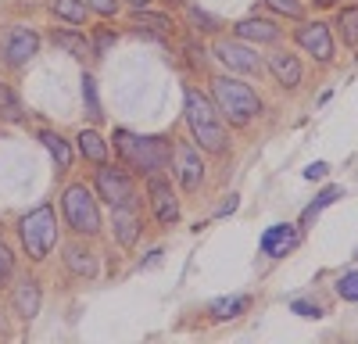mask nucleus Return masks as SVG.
Returning <instances> with one entry per match:
<instances>
[{"instance_id":"obj_8","label":"nucleus","mask_w":358,"mask_h":344,"mask_svg":"<svg viewBox=\"0 0 358 344\" xmlns=\"http://www.w3.org/2000/svg\"><path fill=\"white\" fill-rule=\"evenodd\" d=\"M40 50V33L36 29H29V25H11L8 29V36H4V62L11 69H22L29 57H36Z\"/></svg>"},{"instance_id":"obj_24","label":"nucleus","mask_w":358,"mask_h":344,"mask_svg":"<svg viewBox=\"0 0 358 344\" xmlns=\"http://www.w3.org/2000/svg\"><path fill=\"white\" fill-rule=\"evenodd\" d=\"M337 29H341L344 43L358 47V8H341L337 11Z\"/></svg>"},{"instance_id":"obj_37","label":"nucleus","mask_w":358,"mask_h":344,"mask_svg":"<svg viewBox=\"0 0 358 344\" xmlns=\"http://www.w3.org/2000/svg\"><path fill=\"white\" fill-rule=\"evenodd\" d=\"M126 4H129L133 11H143V8H151V4H155V0H126Z\"/></svg>"},{"instance_id":"obj_28","label":"nucleus","mask_w":358,"mask_h":344,"mask_svg":"<svg viewBox=\"0 0 358 344\" xmlns=\"http://www.w3.org/2000/svg\"><path fill=\"white\" fill-rule=\"evenodd\" d=\"M265 8L283 18H301V0H265Z\"/></svg>"},{"instance_id":"obj_19","label":"nucleus","mask_w":358,"mask_h":344,"mask_svg":"<svg viewBox=\"0 0 358 344\" xmlns=\"http://www.w3.org/2000/svg\"><path fill=\"white\" fill-rule=\"evenodd\" d=\"M76 148H79V155H83L90 165H104V162H108V151H111V143H104V136L94 133V129H83V133L76 136Z\"/></svg>"},{"instance_id":"obj_21","label":"nucleus","mask_w":358,"mask_h":344,"mask_svg":"<svg viewBox=\"0 0 358 344\" xmlns=\"http://www.w3.org/2000/svg\"><path fill=\"white\" fill-rule=\"evenodd\" d=\"M40 143L54 155V162H57V169H62V172H65V169H72V148L65 143V136H57V133L43 129V133H40Z\"/></svg>"},{"instance_id":"obj_11","label":"nucleus","mask_w":358,"mask_h":344,"mask_svg":"<svg viewBox=\"0 0 358 344\" xmlns=\"http://www.w3.org/2000/svg\"><path fill=\"white\" fill-rule=\"evenodd\" d=\"M215 57H219V62H222L229 72H244V76H255V72L262 69L258 54H255L251 47H244V40H241V43L219 40V43H215Z\"/></svg>"},{"instance_id":"obj_4","label":"nucleus","mask_w":358,"mask_h":344,"mask_svg":"<svg viewBox=\"0 0 358 344\" xmlns=\"http://www.w3.org/2000/svg\"><path fill=\"white\" fill-rule=\"evenodd\" d=\"M18 237H22V248L29 251V258H33V262H43V258H50V251H54V244H57V222H54L50 201H43V205H36L29 215L18 219Z\"/></svg>"},{"instance_id":"obj_10","label":"nucleus","mask_w":358,"mask_h":344,"mask_svg":"<svg viewBox=\"0 0 358 344\" xmlns=\"http://www.w3.org/2000/svg\"><path fill=\"white\" fill-rule=\"evenodd\" d=\"M297 47L308 50L312 57H319V62H330V57H334L330 25H326V22H305L301 29H297Z\"/></svg>"},{"instance_id":"obj_7","label":"nucleus","mask_w":358,"mask_h":344,"mask_svg":"<svg viewBox=\"0 0 358 344\" xmlns=\"http://www.w3.org/2000/svg\"><path fill=\"white\" fill-rule=\"evenodd\" d=\"M172 162H176V180L187 194L201 190L204 183V162H201V151L194 148V140H179L172 148Z\"/></svg>"},{"instance_id":"obj_32","label":"nucleus","mask_w":358,"mask_h":344,"mask_svg":"<svg viewBox=\"0 0 358 344\" xmlns=\"http://www.w3.org/2000/svg\"><path fill=\"white\" fill-rule=\"evenodd\" d=\"M187 15H190V22L201 29V33H215V29H219V22H215L212 15H204V11H197V8H190Z\"/></svg>"},{"instance_id":"obj_29","label":"nucleus","mask_w":358,"mask_h":344,"mask_svg":"<svg viewBox=\"0 0 358 344\" xmlns=\"http://www.w3.org/2000/svg\"><path fill=\"white\" fill-rule=\"evenodd\" d=\"M337 294H341L344 301H358V273H344V276L337 280Z\"/></svg>"},{"instance_id":"obj_18","label":"nucleus","mask_w":358,"mask_h":344,"mask_svg":"<svg viewBox=\"0 0 358 344\" xmlns=\"http://www.w3.org/2000/svg\"><path fill=\"white\" fill-rule=\"evenodd\" d=\"M50 43L69 50L72 57H79V62H86V57H94V43H90L83 33H76V29H54L50 33Z\"/></svg>"},{"instance_id":"obj_35","label":"nucleus","mask_w":358,"mask_h":344,"mask_svg":"<svg viewBox=\"0 0 358 344\" xmlns=\"http://www.w3.org/2000/svg\"><path fill=\"white\" fill-rule=\"evenodd\" d=\"M326 172H330V165H326V162H312V165L305 169V180H322Z\"/></svg>"},{"instance_id":"obj_34","label":"nucleus","mask_w":358,"mask_h":344,"mask_svg":"<svg viewBox=\"0 0 358 344\" xmlns=\"http://www.w3.org/2000/svg\"><path fill=\"white\" fill-rule=\"evenodd\" d=\"M290 312H294V315H305V320H319V315H322V308L312 305V301H294Z\"/></svg>"},{"instance_id":"obj_36","label":"nucleus","mask_w":358,"mask_h":344,"mask_svg":"<svg viewBox=\"0 0 358 344\" xmlns=\"http://www.w3.org/2000/svg\"><path fill=\"white\" fill-rule=\"evenodd\" d=\"M236 201H241V197H236V194H229V197H226V205L219 208V215H229V212H236Z\"/></svg>"},{"instance_id":"obj_27","label":"nucleus","mask_w":358,"mask_h":344,"mask_svg":"<svg viewBox=\"0 0 358 344\" xmlns=\"http://www.w3.org/2000/svg\"><path fill=\"white\" fill-rule=\"evenodd\" d=\"M0 111H4V119H11V122H18V119H22V108H18L15 94L8 90L4 83H0Z\"/></svg>"},{"instance_id":"obj_12","label":"nucleus","mask_w":358,"mask_h":344,"mask_svg":"<svg viewBox=\"0 0 358 344\" xmlns=\"http://www.w3.org/2000/svg\"><path fill=\"white\" fill-rule=\"evenodd\" d=\"M140 229H143V222H140V208L136 205L111 208V234H115V241L122 248H133L140 241Z\"/></svg>"},{"instance_id":"obj_3","label":"nucleus","mask_w":358,"mask_h":344,"mask_svg":"<svg viewBox=\"0 0 358 344\" xmlns=\"http://www.w3.org/2000/svg\"><path fill=\"white\" fill-rule=\"evenodd\" d=\"M212 101H215L219 115L226 119V126H236V129L251 126L258 115H262L258 94L251 90L248 83L233 79V76H215L212 79Z\"/></svg>"},{"instance_id":"obj_1","label":"nucleus","mask_w":358,"mask_h":344,"mask_svg":"<svg viewBox=\"0 0 358 344\" xmlns=\"http://www.w3.org/2000/svg\"><path fill=\"white\" fill-rule=\"evenodd\" d=\"M183 115H187V126L194 133V143H201V151H212V155H222L229 148V129H226V119L219 115L215 101L204 97L201 90L187 86L183 94Z\"/></svg>"},{"instance_id":"obj_25","label":"nucleus","mask_w":358,"mask_h":344,"mask_svg":"<svg viewBox=\"0 0 358 344\" xmlns=\"http://www.w3.org/2000/svg\"><path fill=\"white\" fill-rule=\"evenodd\" d=\"M337 197H344V187H326V190H322V194H319V197L312 201V205L305 208V215H301V222L308 226V222H312V219H315V215H319L322 208H330V205H334V201H337Z\"/></svg>"},{"instance_id":"obj_15","label":"nucleus","mask_w":358,"mask_h":344,"mask_svg":"<svg viewBox=\"0 0 358 344\" xmlns=\"http://www.w3.org/2000/svg\"><path fill=\"white\" fill-rule=\"evenodd\" d=\"M233 33H236V40H244V43H276L280 40V25L268 22V18H244V22L233 25Z\"/></svg>"},{"instance_id":"obj_16","label":"nucleus","mask_w":358,"mask_h":344,"mask_svg":"<svg viewBox=\"0 0 358 344\" xmlns=\"http://www.w3.org/2000/svg\"><path fill=\"white\" fill-rule=\"evenodd\" d=\"M65 269L72 276H79V280H94L101 266H97V255L90 251L86 244H69L65 248Z\"/></svg>"},{"instance_id":"obj_22","label":"nucleus","mask_w":358,"mask_h":344,"mask_svg":"<svg viewBox=\"0 0 358 344\" xmlns=\"http://www.w3.org/2000/svg\"><path fill=\"white\" fill-rule=\"evenodd\" d=\"M50 11H54L57 18L72 22V25H83L90 8H86V0H50Z\"/></svg>"},{"instance_id":"obj_20","label":"nucleus","mask_w":358,"mask_h":344,"mask_svg":"<svg viewBox=\"0 0 358 344\" xmlns=\"http://www.w3.org/2000/svg\"><path fill=\"white\" fill-rule=\"evenodd\" d=\"M133 29H140V33H143V29H147V33H155V36H169L172 33V18L169 15H155V11H136L133 15Z\"/></svg>"},{"instance_id":"obj_30","label":"nucleus","mask_w":358,"mask_h":344,"mask_svg":"<svg viewBox=\"0 0 358 344\" xmlns=\"http://www.w3.org/2000/svg\"><path fill=\"white\" fill-rule=\"evenodd\" d=\"M11 273H15V251L0 241V287L11 280Z\"/></svg>"},{"instance_id":"obj_5","label":"nucleus","mask_w":358,"mask_h":344,"mask_svg":"<svg viewBox=\"0 0 358 344\" xmlns=\"http://www.w3.org/2000/svg\"><path fill=\"white\" fill-rule=\"evenodd\" d=\"M62 212H65V222L76 237H97L101 234V205L94 190L86 183H69L65 194H62Z\"/></svg>"},{"instance_id":"obj_17","label":"nucleus","mask_w":358,"mask_h":344,"mask_svg":"<svg viewBox=\"0 0 358 344\" xmlns=\"http://www.w3.org/2000/svg\"><path fill=\"white\" fill-rule=\"evenodd\" d=\"M268 72L276 76L280 86H287V90H294L297 83H301V62H297L294 54L287 50H276V54H268Z\"/></svg>"},{"instance_id":"obj_26","label":"nucleus","mask_w":358,"mask_h":344,"mask_svg":"<svg viewBox=\"0 0 358 344\" xmlns=\"http://www.w3.org/2000/svg\"><path fill=\"white\" fill-rule=\"evenodd\" d=\"M83 104H86V115L90 119H104L101 115V101H97V83H94V76H83Z\"/></svg>"},{"instance_id":"obj_38","label":"nucleus","mask_w":358,"mask_h":344,"mask_svg":"<svg viewBox=\"0 0 358 344\" xmlns=\"http://www.w3.org/2000/svg\"><path fill=\"white\" fill-rule=\"evenodd\" d=\"M0 229H4V226H0Z\"/></svg>"},{"instance_id":"obj_14","label":"nucleus","mask_w":358,"mask_h":344,"mask_svg":"<svg viewBox=\"0 0 358 344\" xmlns=\"http://www.w3.org/2000/svg\"><path fill=\"white\" fill-rule=\"evenodd\" d=\"M294 244H297V229H294L290 222H276V226H268L265 234H262V241H258L262 255H268V258L287 255Z\"/></svg>"},{"instance_id":"obj_2","label":"nucleus","mask_w":358,"mask_h":344,"mask_svg":"<svg viewBox=\"0 0 358 344\" xmlns=\"http://www.w3.org/2000/svg\"><path fill=\"white\" fill-rule=\"evenodd\" d=\"M111 143L118 158L140 176H155V172H165L172 165V140L165 136H140L133 129H115Z\"/></svg>"},{"instance_id":"obj_6","label":"nucleus","mask_w":358,"mask_h":344,"mask_svg":"<svg viewBox=\"0 0 358 344\" xmlns=\"http://www.w3.org/2000/svg\"><path fill=\"white\" fill-rule=\"evenodd\" d=\"M94 187H97V197L108 201L111 208H122V205H136V183L126 169L118 165H97V176H94Z\"/></svg>"},{"instance_id":"obj_33","label":"nucleus","mask_w":358,"mask_h":344,"mask_svg":"<svg viewBox=\"0 0 358 344\" xmlns=\"http://www.w3.org/2000/svg\"><path fill=\"white\" fill-rule=\"evenodd\" d=\"M86 8L94 15H101V18H111L118 11V0H86Z\"/></svg>"},{"instance_id":"obj_13","label":"nucleus","mask_w":358,"mask_h":344,"mask_svg":"<svg viewBox=\"0 0 358 344\" xmlns=\"http://www.w3.org/2000/svg\"><path fill=\"white\" fill-rule=\"evenodd\" d=\"M40 305H43V291H40V280H22L18 287H15V294H11V308H15V315L18 320H33V315H40Z\"/></svg>"},{"instance_id":"obj_23","label":"nucleus","mask_w":358,"mask_h":344,"mask_svg":"<svg viewBox=\"0 0 358 344\" xmlns=\"http://www.w3.org/2000/svg\"><path fill=\"white\" fill-rule=\"evenodd\" d=\"M248 312V298L244 294H233V298H215L212 301V315L215 320H236V315Z\"/></svg>"},{"instance_id":"obj_31","label":"nucleus","mask_w":358,"mask_h":344,"mask_svg":"<svg viewBox=\"0 0 358 344\" xmlns=\"http://www.w3.org/2000/svg\"><path fill=\"white\" fill-rule=\"evenodd\" d=\"M111 43H115V29L101 25V29H97V40H94V57H104Z\"/></svg>"},{"instance_id":"obj_9","label":"nucleus","mask_w":358,"mask_h":344,"mask_svg":"<svg viewBox=\"0 0 358 344\" xmlns=\"http://www.w3.org/2000/svg\"><path fill=\"white\" fill-rule=\"evenodd\" d=\"M147 190H151V205H155V215L162 226H176L179 222V201L169 187V180L162 176V172H155V176H147Z\"/></svg>"}]
</instances>
